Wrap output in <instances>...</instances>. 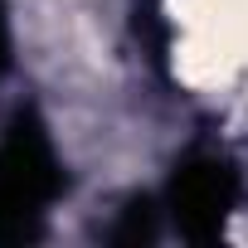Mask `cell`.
Segmentation results:
<instances>
[{
  "instance_id": "1",
  "label": "cell",
  "mask_w": 248,
  "mask_h": 248,
  "mask_svg": "<svg viewBox=\"0 0 248 248\" xmlns=\"http://www.w3.org/2000/svg\"><path fill=\"white\" fill-rule=\"evenodd\" d=\"M68 185L49 132L39 127L34 112H15V122L0 137V238H34L44 209Z\"/></svg>"
},
{
  "instance_id": "2",
  "label": "cell",
  "mask_w": 248,
  "mask_h": 248,
  "mask_svg": "<svg viewBox=\"0 0 248 248\" xmlns=\"http://www.w3.org/2000/svg\"><path fill=\"white\" fill-rule=\"evenodd\" d=\"M238 204V170L229 156L219 151H190L185 161H175L170 175V219L185 238L209 243L224 233L229 209Z\"/></svg>"
},
{
  "instance_id": "3",
  "label": "cell",
  "mask_w": 248,
  "mask_h": 248,
  "mask_svg": "<svg viewBox=\"0 0 248 248\" xmlns=\"http://www.w3.org/2000/svg\"><path fill=\"white\" fill-rule=\"evenodd\" d=\"M10 68V20H5V5H0V73Z\"/></svg>"
}]
</instances>
